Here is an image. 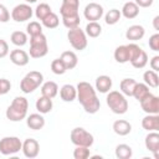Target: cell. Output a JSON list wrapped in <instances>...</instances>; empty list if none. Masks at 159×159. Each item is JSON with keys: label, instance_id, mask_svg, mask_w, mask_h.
Returning <instances> with one entry per match:
<instances>
[{"label": "cell", "instance_id": "cell-4", "mask_svg": "<svg viewBox=\"0 0 159 159\" xmlns=\"http://www.w3.org/2000/svg\"><path fill=\"white\" fill-rule=\"evenodd\" d=\"M47 52H48V45L43 32L35 36H30V57L41 58L46 56Z\"/></svg>", "mask_w": 159, "mask_h": 159}, {"label": "cell", "instance_id": "cell-21", "mask_svg": "<svg viewBox=\"0 0 159 159\" xmlns=\"http://www.w3.org/2000/svg\"><path fill=\"white\" fill-rule=\"evenodd\" d=\"M60 97L63 102H73L77 97V89L72 84H63L60 89Z\"/></svg>", "mask_w": 159, "mask_h": 159}, {"label": "cell", "instance_id": "cell-22", "mask_svg": "<svg viewBox=\"0 0 159 159\" xmlns=\"http://www.w3.org/2000/svg\"><path fill=\"white\" fill-rule=\"evenodd\" d=\"M36 109L39 111V113L41 114H46V113H50L52 111V107H53V103H52V99L48 98V97H45V96H41L36 99Z\"/></svg>", "mask_w": 159, "mask_h": 159}, {"label": "cell", "instance_id": "cell-26", "mask_svg": "<svg viewBox=\"0 0 159 159\" xmlns=\"http://www.w3.org/2000/svg\"><path fill=\"white\" fill-rule=\"evenodd\" d=\"M135 84H137V81H135V80H133V78H124V80H122L120 83H119L120 92H122L124 96H127V97H132Z\"/></svg>", "mask_w": 159, "mask_h": 159}, {"label": "cell", "instance_id": "cell-33", "mask_svg": "<svg viewBox=\"0 0 159 159\" xmlns=\"http://www.w3.org/2000/svg\"><path fill=\"white\" fill-rule=\"evenodd\" d=\"M148 93H150V92H149V87H148L145 83H138V82H137L132 97H134V98L139 102V101L143 99Z\"/></svg>", "mask_w": 159, "mask_h": 159}, {"label": "cell", "instance_id": "cell-31", "mask_svg": "<svg viewBox=\"0 0 159 159\" xmlns=\"http://www.w3.org/2000/svg\"><path fill=\"white\" fill-rule=\"evenodd\" d=\"M148 63V55H147V52L142 48V51L130 61V65L134 67V68H144L145 67V65Z\"/></svg>", "mask_w": 159, "mask_h": 159}, {"label": "cell", "instance_id": "cell-45", "mask_svg": "<svg viewBox=\"0 0 159 159\" xmlns=\"http://www.w3.org/2000/svg\"><path fill=\"white\" fill-rule=\"evenodd\" d=\"M150 68L153 70V71H155V72H158L159 71V56H154L152 60H150Z\"/></svg>", "mask_w": 159, "mask_h": 159}, {"label": "cell", "instance_id": "cell-48", "mask_svg": "<svg viewBox=\"0 0 159 159\" xmlns=\"http://www.w3.org/2000/svg\"><path fill=\"white\" fill-rule=\"evenodd\" d=\"M25 1H26L27 4H34V2H36L37 0H25Z\"/></svg>", "mask_w": 159, "mask_h": 159}, {"label": "cell", "instance_id": "cell-23", "mask_svg": "<svg viewBox=\"0 0 159 159\" xmlns=\"http://www.w3.org/2000/svg\"><path fill=\"white\" fill-rule=\"evenodd\" d=\"M120 14L125 17V19H134L139 15V6L134 2V1H128L123 5L122 10H120Z\"/></svg>", "mask_w": 159, "mask_h": 159}, {"label": "cell", "instance_id": "cell-5", "mask_svg": "<svg viewBox=\"0 0 159 159\" xmlns=\"http://www.w3.org/2000/svg\"><path fill=\"white\" fill-rule=\"evenodd\" d=\"M43 82V75L39 71H30L24 76V78L20 82V89L24 93H32L35 89H37Z\"/></svg>", "mask_w": 159, "mask_h": 159}, {"label": "cell", "instance_id": "cell-37", "mask_svg": "<svg viewBox=\"0 0 159 159\" xmlns=\"http://www.w3.org/2000/svg\"><path fill=\"white\" fill-rule=\"evenodd\" d=\"M62 22L65 25V27H67L68 30L70 29H75V27H78L80 26V22H81V19H80V15H73V16H66V17H62Z\"/></svg>", "mask_w": 159, "mask_h": 159}, {"label": "cell", "instance_id": "cell-3", "mask_svg": "<svg viewBox=\"0 0 159 159\" xmlns=\"http://www.w3.org/2000/svg\"><path fill=\"white\" fill-rule=\"evenodd\" d=\"M107 106L116 114H124L128 111V101L122 92L109 91L106 98Z\"/></svg>", "mask_w": 159, "mask_h": 159}, {"label": "cell", "instance_id": "cell-35", "mask_svg": "<svg viewBox=\"0 0 159 159\" xmlns=\"http://www.w3.org/2000/svg\"><path fill=\"white\" fill-rule=\"evenodd\" d=\"M50 12H52L51 6H50L48 4H46V2L39 4V5L36 6V9H35V16H36L39 20H43Z\"/></svg>", "mask_w": 159, "mask_h": 159}, {"label": "cell", "instance_id": "cell-43", "mask_svg": "<svg viewBox=\"0 0 159 159\" xmlns=\"http://www.w3.org/2000/svg\"><path fill=\"white\" fill-rule=\"evenodd\" d=\"M10 20V12L4 4H0V22H7Z\"/></svg>", "mask_w": 159, "mask_h": 159}, {"label": "cell", "instance_id": "cell-20", "mask_svg": "<svg viewBox=\"0 0 159 159\" xmlns=\"http://www.w3.org/2000/svg\"><path fill=\"white\" fill-rule=\"evenodd\" d=\"M113 132L120 137L128 135L132 132V124L125 119H118L113 123Z\"/></svg>", "mask_w": 159, "mask_h": 159}, {"label": "cell", "instance_id": "cell-13", "mask_svg": "<svg viewBox=\"0 0 159 159\" xmlns=\"http://www.w3.org/2000/svg\"><path fill=\"white\" fill-rule=\"evenodd\" d=\"M78 7H80V0H62L60 14L62 17L73 16L78 14Z\"/></svg>", "mask_w": 159, "mask_h": 159}, {"label": "cell", "instance_id": "cell-24", "mask_svg": "<svg viewBox=\"0 0 159 159\" xmlns=\"http://www.w3.org/2000/svg\"><path fill=\"white\" fill-rule=\"evenodd\" d=\"M61 61L63 62V65L66 66L67 70H72L77 66L78 63V58H77V55L73 52V51H63L60 56Z\"/></svg>", "mask_w": 159, "mask_h": 159}, {"label": "cell", "instance_id": "cell-12", "mask_svg": "<svg viewBox=\"0 0 159 159\" xmlns=\"http://www.w3.org/2000/svg\"><path fill=\"white\" fill-rule=\"evenodd\" d=\"M24 155L26 158H30V159H34L39 155L40 153V144L36 139L34 138H27L22 142V148H21Z\"/></svg>", "mask_w": 159, "mask_h": 159}, {"label": "cell", "instance_id": "cell-8", "mask_svg": "<svg viewBox=\"0 0 159 159\" xmlns=\"http://www.w3.org/2000/svg\"><path fill=\"white\" fill-rule=\"evenodd\" d=\"M22 142L17 137H4L0 139V153L2 155H12L21 150Z\"/></svg>", "mask_w": 159, "mask_h": 159}, {"label": "cell", "instance_id": "cell-28", "mask_svg": "<svg viewBox=\"0 0 159 159\" xmlns=\"http://www.w3.org/2000/svg\"><path fill=\"white\" fill-rule=\"evenodd\" d=\"M113 56H114V60H116L118 63L129 62V53H128L127 45H120V46H118V47L114 50Z\"/></svg>", "mask_w": 159, "mask_h": 159}, {"label": "cell", "instance_id": "cell-42", "mask_svg": "<svg viewBox=\"0 0 159 159\" xmlns=\"http://www.w3.org/2000/svg\"><path fill=\"white\" fill-rule=\"evenodd\" d=\"M11 89V83L6 78H0V96L6 94Z\"/></svg>", "mask_w": 159, "mask_h": 159}, {"label": "cell", "instance_id": "cell-9", "mask_svg": "<svg viewBox=\"0 0 159 159\" xmlns=\"http://www.w3.org/2000/svg\"><path fill=\"white\" fill-rule=\"evenodd\" d=\"M34 15V11L29 4H19L11 11V19L16 22H25L30 20Z\"/></svg>", "mask_w": 159, "mask_h": 159}, {"label": "cell", "instance_id": "cell-14", "mask_svg": "<svg viewBox=\"0 0 159 159\" xmlns=\"http://www.w3.org/2000/svg\"><path fill=\"white\" fill-rule=\"evenodd\" d=\"M145 148L154 154L155 158H158L159 152V133L158 132H149L144 139Z\"/></svg>", "mask_w": 159, "mask_h": 159}, {"label": "cell", "instance_id": "cell-34", "mask_svg": "<svg viewBox=\"0 0 159 159\" xmlns=\"http://www.w3.org/2000/svg\"><path fill=\"white\" fill-rule=\"evenodd\" d=\"M120 10L118 9H111L106 15H104V21L107 25H114L120 20Z\"/></svg>", "mask_w": 159, "mask_h": 159}, {"label": "cell", "instance_id": "cell-25", "mask_svg": "<svg viewBox=\"0 0 159 159\" xmlns=\"http://www.w3.org/2000/svg\"><path fill=\"white\" fill-rule=\"evenodd\" d=\"M58 93V86L56 82L53 81H47L45 83H42L41 86V94L45 96V97H48V98H55Z\"/></svg>", "mask_w": 159, "mask_h": 159}, {"label": "cell", "instance_id": "cell-6", "mask_svg": "<svg viewBox=\"0 0 159 159\" xmlns=\"http://www.w3.org/2000/svg\"><path fill=\"white\" fill-rule=\"evenodd\" d=\"M67 39L71 46L77 51H83L87 47V43H88L87 35L83 30L80 29V26L75 29H70L67 32Z\"/></svg>", "mask_w": 159, "mask_h": 159}, {"label": "cell", "instance_id": "cell-29", "mask_svg": "<svg viewBox=\"0 0 159 159\" xmlns=\"http://www.w3.org/2000/svg\"><path fill=\"white\" fill-rule=\"evenodd\" d=\"M133 155V150L128 144H118L116 147V157L118 159H129Z\"/></svg>", "mask_w": 159, "mask_h": 159}, {"label": "cell", "instance_id": "cell-19", "mask_svg": "<svg viewBox=\"0 0 159 159\" xmlns=\"http://www.w3.org/2000/svg\"><path fill=\"white\" fill-rule=\"evenodd\" d=\"M112 84H113L112 78L107 75H102L96 78V89L99 93H108L109 89L112 88Z\"/></svg>", "mask_w": 159, "mask_h": 159}, {"label": "cell", "instance_id": "cell-11", "mask_svg": "<svg viewBox=\"0 0 159 159\" xmlns=\"http://www.w3.org/2000/svg\"><path fill=\"white\" fill-rule=\"evenodd\" d=\"M103 6L98 2H89L83 10V15L88 21H98L103 16Z\"/></svg>", "mask_w": 159, "mask_h": 159}, {"label": "cell", "instance_id": "cell-36", "mask_svg": "<svg viewBox=\"0 0 159 159\" xmlns=\"http://www.w3.org/2000/svg\"><path fill=\"white\" fill-rule=\"evenodd\" d=\"M41 21H42V25L45 27H47V29H56L58 26V24H60V19H58L57 14H55V12H50Z\"/></svg>", "mask_w": 159, "mask_h": 159}, {"label": "cell", "instance_id": "cell-46", "mask_svg": "<svg viewBox=\"0 0 159 159\" xmlns=\"http://www.w3.org/2000/svg\"><path fill=\"white\" fill-rule=\"evenodd\" d=\"M154 0H134V2L139 6V7H149L153 5Z\"/></svg>", "mask_w": 159, "mask_h": 159}, {"label": "cell", "instance_id": "cell-10", "mask_svg": "<svg viewBox=\"0 0 159 159\" xmlns=\"http://www.w3.org/2000/svg\"><path fill=\"white\" fill-rule=\"evenodd\" d=\"M142 109L147 114H158L159 113V98L152 93H148L143 99L139 101Z\"/></svg>", "mask_w": 159, "mask_h": 159}, {"label": "cell", "instance_id": "cell-30", "mask_svg": "<svg viewBox=\"0 0 159 159\" xmlns=\"http://www.w3.org/2000/svg\"><path fill=\"white\" fill-rule=\"evenodd\" d=\"M86 35L92 37V39H96L101 34H102V26L97 22V21H89L86 26Z\"/></svg>", "mask_w": 159, "mask_h": 159}, {"label": "cell", "instance_id": "cell-40", "mask_svg": "<svg viewBox=\"0 0 159 159\" xmlns=\"http://www.w3.org/2000/svg\"><path fill=\"white\" fill-rule=\"evenodd\" d=\"M26 31L30 36H35L42 32V25L37 21H30L26 26Z\"/></svg>", "mask_w": 159, "mask_h": 159}, {"label": "cell", "instance_id": "cell-17", "mask_svg": "<svg viewBox=\"0 0 159 159\" xmlns=\"http://www.w3.org/2000/svg\"><path fill=\"white\" fill-rule=\"evenodd\" d=\"M145 35V30L142 25H132L125 31V37L129 41H138L142 40Z\"/></svg>", "mask_w": 159, "mask_h": 159}, {"label": "cell", "instance_id": "cell-39", "mask_svg": "<svg viewBox=\"0 0 159 159\" xmlns=\"http://www.w3.org/2000/svg\"><path fill=\"white\" fill-rule=\"evenodd\" d=\"M89 155H91V153H89L88 147L76 145V148L73 150V158L75 159H87V158H89Z\"/></svg>", "mask_w": 159, "mask_h": 159}, {"label": "cell", "instance_id": "cell-15", "mask_svg": "<svg viewBox=\"0 0 159 159\" xmlns=\"http://www.w3.org/2000/svg\"><path fill=\"white\" fill-rule=\"evenodd\" d=\"M29 60H30L29 53L26 51H24V50L15 48V50H12L10 52V61L16 66H20V67L26 66L29 63Z\"/></svg>", "mask_w": 159, "mask_h": 159}, {"label": "cell", "instance_id": "cell-2", "mask_svg": "<svg viewBox=\"0 0 159 159\" xmlns=\"http://www.w3.org/2000/svg\"><path fill=\"white\" fill-rule=\"evenodd\" d=\"M27 108H29L27 99L25 97L17 96L12 99L11 104L7 107V109L5 112V116L11 122H20V120L26 118Z\"/></svg>", "mask_w": 159, "mask_h": 159}, {"label": "cell", "instance_id": "cell-47", "mask_svg": "<svg viewBox=\"0 0 159 159\" xmlns=\"http://www.w3.org/2000/svg\"><path fill=\"white\" fill-rule=\"evenodd\" d=\"M153 26L157 31H159V15H157L154 19H153Z\"/></svg>", "mask_w": 159, "mask_h": 159}, {"label": "cell", "instance_id": "cell-32", "mask_svg": "<svg viewBox=\"0 0 159 159\" xmlns=\"http://www.w3.org/2000/svg\"><path fill=\"white\" fill-rule=\"evenodd\" d=\"M10 40L15 46L21 47V46H25L27 43V35L22 31H14L10 36Z\"/></svg>", "mask_w": 159, "mask_h": 159}, {"label": "cell", "instance_id": "cell-1", "mask_svg": "<svg viewBox=\"0 0 159 159\" xmlns=\"http://www.w3.org/2000/svg\"><path fill=\"white\" fill-rule=\"evenodd\" d=\"M76 89H77L76 98L83 107L84 112L89 114L97 113L101 108V102L96 94V89L93 88V86L86 81H82V82H78Z\"/></svg>", "mask_w": 159, "mask_h": 159}, {"label": "cell", "instance_id": "cell-18", "mask_svg": "<svg viewBox=\"0 0 159 159\" xmlns=\"http://www.w3.org/2000/svg\"><path fill=\"white\" fill-rule=\"evenodd\" d=\"M26 124L30 129L34 130H40L43 128L45 125V118L42 117L41 113H31L27 118H26Z\"/></svg>", "mask_w": 159, "mask_h": 159}, {"label": "cell", "instance_id": "cell-16", "mask_svg": "<svg viewBox=\"0 0 159 159\" xmlns=\"http://www.w3.org/2000/svg\"><path fill=\"white\" fill-rule=\"evenodd\" d=\"M143 129L148 132H158L159 130V116L158 114H147L142 119Z\"/></svg>", "mask_w": 159, "mask_h": 159}, {"label": "cell", "instance_id": "cell-27", "mask_svg": "<svg viewBox=\"0 0 159 159\" xmlns=\"http://www.w3.org/2000/svg\"><path fill=\"white\" fill-rule=\"evenodd\" d=\"M143 80H144V83L148 86V87H152V88H157L159 86V76H158V72L153 71V70H148L143 73Z\"/></svg>", "mask_w": 159, "mask_h": 159}, {"label": "cell", "instance_id": "cell-44", "mask_svg": "<svg viewBox=\"0 0 159 159\" xmlns=\"http://www.w3.org/2000/svg\"><path fill=\"white\" fill-rule=\"evenodd\" d=\"M9 53V45L5 40L0 39V58H4Z\"/></svg>", "mask_w": 159, "mask_h": 159}, {"label": "cell", "instance_id": "cell-7", "mask_svg": "<svg viewBox=\"0 0 159 159\" xmlns=\"http://www.w3.org/2000/svg\"><path fill=\"white\" fill-rule=\"evenodd\" d=\"M70 139L75 145H81V147H91L94 142L93 135L87 132L84 128L82 127H76L71 130L70 134Z\"/></svg>", "mask_w": 159, "mask_h": 159}, {"label": "cell", "instance_id": "cell-38", "mask_svg": "<svg viewBox=\"0 0 159 159\" xmlns=\"http://www.w3.org/2000/svg\"><path fill=\"white\" fill-rule=\"evenodd\" d=\"M51 71L55 73V75H63L66 71H67V68H66V66L63 65V62L61 61V58H55L52 62H51Z\"/></svg>", "mask_w": 159, "mask_h": 159}, {"label": "cell", "instance_id": "cell-41", "mask_svg": "<svg viewBox=\"0 0 159 159\" xmlns=\"http://www.w3.org/2000/svg\"><path fill=\"white\" fill-rule=\"evenodd\" d=\"M148 43H149V47H150L153 51L158 52V51H159V34L157 32V34L152 35V36L149 37Z\"/></svg>", "mask_w": 159, "mask_h": 159}]
</instances>
